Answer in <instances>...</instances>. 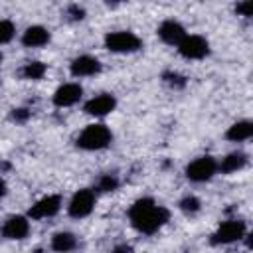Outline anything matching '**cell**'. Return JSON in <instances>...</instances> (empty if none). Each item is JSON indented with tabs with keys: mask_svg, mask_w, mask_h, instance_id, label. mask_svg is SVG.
I'll use <instances>...</instances> for the list:
<instances>
[{
	"mask_svg": "<svg viewBox=\"0 0 253 253\" xmlns=\"http://www.w3.org/2000/svg\"><path fill=\"white\" fill-rule=\"evenodd\" d=\"M126 217L130 227L140 233V235H156L158 231H162L168 221H170V210L166 206H162L160 202H156L150 196H142L136 198L128 210H126Z\"/></svg>",
	"mask_w": 253,
	"mask_h": 253,
	"instance_id": "cell-1",
	"label": "cell"
},
{
	"mask_svg": "<svg viewBox=\"0 0 253 253\" xmlns=\"http://www.w3.org/2000/svg\"><path fill=\"white\" fill-rule=\"evenodd\" d=\"M113 144V130L103 121L89 123L75 138V146L83 152H101Z\"/></svg>",
	"mask_w": 253,
	"mask_h": 253,
	"instance_id": "cell-2",
	"label": "cell"
},
{
	"mask_svg": "<svg viewBox=\"0 0 253 253\" xmlns=\"http://www.w3.org/2000/svg\"><path fill=\"white\" fill-rule=\"evenodd\" d=\"M103 47L117 55H130L142 49V40L132 30H113L103 36Z\"/></svg>",
	"mask_w": 253,
	"mask_h": 253,
	"instance_id": "cell-3",
	"label": "cell"
},
{
	"mask_svg": "<svg viewBox=\"0 0 253 253\" xmlns=\"http://www.w3.org/2000/svg\"><path fill=\"white\" fill-rule=\"evenodd\" d=\"M247 237V223L243 219L231 217V219H223L210 235V245L213 247H225V245H233L239 243L241 239Z\"/></svg>",
	"mask_w": 253,
	"mask_h": 253,
	"instance_id": "cell-4",
	"label": "cell"
},
{
	"mask_svg": "<svg viewBox=\"0 0 253 253\" xmlns=\"http://www.w3.org/2000/svg\"><path fill=\"white\" fill-rule=\"evenodd\" d=\"M184 176L192 184H206L217 176V158L211 154H202L190 160L184 168Z\"/></svg>",
	"mask_w": 253,
	"mask_h": 253,
	"instance_id": "cell-5",
	"label": "cell"
},
{
	"mask_svg": "<svg viewBox=\"0 0 253 253\" xmlns=\"http://www.w3.org/2000/svg\"><path fill=\"white\" fill-rule=\"evenodd\" d=\"M97 206V192L93 188H79L67 200L65 211L71 219H85L95 211Z\"/></svg>",
	"mask_w": 253,
	"mask_h": 253,
	"instance_id": "cell-6",
	"label": "cell"
},
{
	"mask_svg": "<svg viewBox=\"0 0 253 253\" xmlns=\"http://www.w3.org/2000/svg\"><path fill=\"white\" fill-rule=\"evenodd\" d=\"M176 51L186 61H202L210 57L211 45L210 40L202 34H186V38L176 45Z\"/></svg>",
	"mask_w": 253,
	"mask_h": 253,
	"instance_id": "cell-7",
	"label": "cell"
},
{
	"mask_svg": "<svg viewBox=\"0 0 253 253\" xmlns=\"http://www.w3.org/2000/svg\"><path fill=\"white\" fill-rule=\"evenodd\" d=\"M63 208V198L61 194H45L38 198L26 211L30 221H42V219H51L55 217Z\"/></svg>",
	"mask_w": 253,
	"mask_h": 253,
	"instance_id": "cell-8",
	"label": "cell"
},
{
	"mask_svg": "<svg viewBox=\"0 0 253 253\" xmlns=\"http://www.w3.org/2000/svg\"><path fill=\"white\" fill-rule=\"evenodd\" d=\"M119 101H117V95L115 93H109V91H103V93H97L93 97H89L85 103H83V113L87 117H93L95 121H101L109 115L115 113Z\"/></svg>",
	"mask_w": 253,
	"mask_h": 253,
	"instance_id": "cell-9",
	"label": "cell"
},
{
	"mask_svg": "<svg viewBox=\"0 0 253 253\" xmlns=\"http://www.w3.org/2000/svg\"><path fill=\"white\" fill-rule=\"evenodd\" d=\"M83 85L79 81H65L61 85L55 87V91L51 93V105L55 109H69L75 107L83 101Z\"/></svg>",
	"mask_w": 253,
	"mask_h": 253,
	"instance_id": "cell-10",
	"label": "cell"
},
{
	"mask_svg": "<svg viewBox=\"0 0 253 253\" xmlns=\"http://www.w3.org/2000/svg\"><path fill=\"white\" fill-rule=\"evenodd\" d=\"M32 221L26 213H12L0 225V235L6 241H24L30 235Z\"/></svg>",
	"mask_w": 253,
	"mask_h": 253,
	"instance_id": "cell-11",
	"label": "cell"
},
{
	"mask_svg": "<svg viewBox=\"0 0 253 253\" xmlns=\"http://www.w3.org/2000/svg\"><path fill=\"white\" fill-rule=\"evenodd\" d=\"M101 71H103L101 59L95 55H89V53H81L69 61V75L73 79L97 77V75H101Z\"/></svg>",
	"mask_w": 253,
	"mask_h": 253,
	"instance_id": "cell-12",
	"label": "cell"
},
{
	"mask_svg": "<svg viewBox=\"0 0 253 253\" xmlns=\"http://www.w3.org/2000/svg\"><path fill=\"white\" fill-rule=\"evenodd\" d=\"M186 34H188L186 26H184L180 20H176V18H166V20H162V22L158 24V28H156L158 40H160L162 43H166V45H172V47H176V45L186 38Z\"/></svg>",
	"mask_w": 253,
	"mask_h": 253,
	"instance_id": "cell-13",
	"label": "cell"
},
{
	"mask_svg": "<svg viewBox=\"0 0 253 253\" xmlns=\"http://www.w3.org/2000/svg\"><path fill=\"white\" fill-rule=\"evenodd\" d=\"M51 42V32L49 28L42 26V24H32L28 26L22 36H20V43L26 49H42Z\"/></svg>",
	"mask_w": 253,
	"mask_h": 253,
	"instance_id": "cell-14",
	"label": "cell"
},
{
	"mask_svg": "<svg viewBox=\"0 0 253 253\" xmlns=\"http://www.w3.org/2000/svg\"><path fill=\"white\" fill-rule=\"evenodd\" d=\"M247 164H249V156L243 150H233V152L225 154L221 160H217V174H225V176L237 174Z\"/></svg>",
	"mask_w": 253,
	"mask_h": 253,
	"instance_id": "cell-15",
	"label": "cell"
},
{
	"mask_svg": "<svg viewBox=\"0 0 253 253\" xmlns=\"http://www.w3.org/2000/svg\"><path fill=\"white\" fill-rule=\"evenodd\" d=\"M77 245H79L77 235L73 231H67V229L55 231L49 239V249L53 253H71V251L77 249Z\"/></svg>",
	"mask_w": 253,
	"mask_h": 253,
	"instance_id": "cell-16",
	"label": "cell"
},
{
	"mask_svg": "<svg viewBox=\"0 0 253 253\" xmlns=\"http://www.w3.org/2000/svg\"><path fill=\"white\" fill-rule=\"evenodd\" d=\"M225 140L229 142H247L251 136H253V123L249 119H241V121H235L227 126V130L223 132Z\"/></svg>",
	"mask_w": 253,
	"mask_h": 253,
	"instance_id": "cell-17",
	"label": "cell"
},
{
	"mask_svg": "<svg viewBox=\"0 0 253 253\" xmlns=\"http://www.w3.org/2000/svg\"><path fill=\"white\" fill-rule=\"evenodd\" d=\"M45 73H47V63H43V61H40V59L26 61V63L20 67V71H18V75H20L24 81H42V79L45 77Z\"/></svg>",
	"mask_w": 253,
	"mask_h": 253,
	"instance_id": "cell-18",
	"label": "cell"
},
{
	"mask_svg": "<svg viewBox=\"0 0 253 253\" xmlns=\"http://www.w3.org/2000/svg\"><path fill=\"white\" fill-rule=\"evenodd\" d=\"M119 186H121L119 176H117V174H111V172H105V174H101V176L97 178L93 190H95L97 196H99V194H111V192H117Z\"/></svg>",
	"mask_w": 253,
	"mask_h": 253,
	"instance_id": "cell-19",
	"label": "cell"
},
{
	"mask_svg": "<svg viewBox=\"0 0 253 253\" xmlns=\"http://www.w3.org/2000/svg\"><path fill=\"white\" fill-rule=\"evenodd\" d=\"M178 210H180L184 215H188V217L198 215V213L202 211V200H200L196 194H186L184 198H180Z\"/></svg>",
	"mask_w": 253,
	"mask_h": 253,
	"instance_id": "cell-20",
	"label": "cell"
},
{
	"mask_svg": "<svg viewBox=\"0 0 253 253\" xmlns=\"http://www.w3.org/2000/svg\"><path fill=\"white\" fill-rule=\"evenodd\" d=\"M16 24L10 18H0V47L8 45L10 42H14L16 38Z\"/></svg>",
	"mask_w": 253,
	"mask_h": 253,
	"instance_id": "cell-21",
	"label": "cell"
},
{
	"mask_svg": "<svg viewBox=\"0 0 253 253\" xmlns=\"http://www.w3.org/2000/svg\"><path fill=\"white\" fill-rule=\"evenodd\" d=\"M162 81H164L168 87H172V89H184V87H186V83H188V79H186L182 73L172 71V69L162 73Z\"/></svg>",
	"mask_w": 253,
	"mask_h": 253,
	"instance_id": "cell-22",
	"label": "cell"
},
{
	"mask_svg": "<svg viewBox=\"0 0 253 253\" xmlns=\"http://www.w3.org/2000/svg\"><path fill=\"white\" fill-rule=\"evenodd\" d=\"M65 16H67V20H71V22H81V20H85L87 12H85V8L79 6V4H69L67 10H65Z\"/></svg>",
	"mask_w": 253,
	"mask_h": 253,
	"instance_id": "cell-23",
	"label": "cell"
},
{
	"mask_svg": "<svg viewBox=\"0 0 253 253\" xmlns=\"http://www.w3.org/2000/svg\"><path fill=\"white\" fill-rule=\"evenodd\" d=\"M235 14L237 16H243V18H251L253 16V2L251 0H243V2H237L233 6Z\"/></svg>",
	"mask_w": 253,
	"mask_h": 253,
	"instance_id": "cell-24",
	"label": "cell"
},
{
	"mask_svg": "<svg viewBox=\"0 0 253 253\" xmlns=\"http://www.w3.org/2000/svg\"><path fill=\"white\" fill-rule=\"evenodd\" d=\"M30 111L28 109H24V107H18V109H12V113H10V117H12V121H16V123H26L28 119H30Z\"/></svg>",
	"mask_w": 253,
	"mask_h": 253,
	"instance_id": "cell-25",
	"label": "cell"
},
{
	"mask_svg": "<svg viewBox=\"0 0 253 253\" xmlns=\"http://www.w3.org/2000/svg\"><path fill=\"white\" fill-rule=\"evenodd\" d=\"M109 253H134V247L130 243H117Z\"/></svg>",
	"mask_w": 253,
	"mask_h": 253,
	"instance_id": "cell-26",
	"label": "cell"
},
{
	"mask_svg": "<svg viewBox=\"0 0 253 253\" xmlns=\"http://www.w3.org/2000/svg\"><path fill=\"white\" fill-rule=\"evenodd\" d=\"M6 196H8V184H6V180L0 176V202H2Z\"/></svg>",
	"mask_w": 253,
	"mask_h": 253,
	"instance_id": "cell-27",
	"label": "cell"
}]
</instances>
